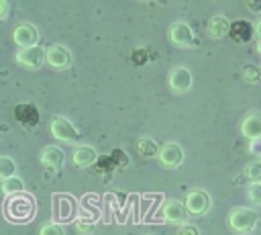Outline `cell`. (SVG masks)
<instances>
[{
    "label": "cell",
    "mask_w": 261,
    "mask_h": 235,
    "mask_svg": "<svg viewBox=\"0 0 261 235\" xmlns=\"http://www.w3.org/2000/svg\"><path fill=\"white\" fill-rule=\"evenodd\" d=\"M47 49V63L53 67V69H67L71 65V53L65 45H49L45 47Z\"/></svg>",
    "instance_id": "11"
},
{
    "label": "cell",
    "mask_w": 261,
    "mask_h": 235,
    "mask_svg": "<svg viewBox=\"0 0 261 235\" xmlns=\"http://www.w3.org/2000/svg\"><path fill=\"white\" fill-rule=\"evenodd\" d=\"M255 49H257V53L261 55V41H257V47H255Z\"/></svg>",
    "instance_id": "35"
},
{
    "label": "cell",
    "mask_w": 261,
    "mask_h": 235,
    "mask_svg": "<svg viewBox=\"0 0 261 235\" xmlns=\"http://www.w3.org/2000/svg\"><path fill=\"white\" fill-rule=\"evenodd\" d=\"M116 166H114V161H112V157H100L98 159V170L100 172H108V170H114Z\"/></svg>",
    "instance_id": "27"
},
{
    "label": "cell",
    "mask_w": 261,
    "mask_h": 235,
    "mask_svg": "<svg viewBox=\"0 0 261 235\" xmlns=\"http://www.w3.org/2000/svg\"><path fill=\"white\" fill-rule=\"evenodd\" d=\"M257 221H259V213L251 206H234L228 213V227L239 235L251 233L255 229Z\"/></svg>",
    "instance_id": "2"
},
{
    "label": "cell",
    "mask_w": 261,
    "mask_h": 235,
    "mask_svg": "<svg viewBox=\"0 0 261 235\" xmlns=\"http://www.w3.org/2000/svg\"><path fill=\"white\" fill-rule=\"evenodd\" d=\"M63 159H65V153L57 145H47L39 153V161H41L43 168H53L55 170V168H59L63 163Z\"/></svg>",
    "instance_id": "16"
},
{
    "label": "cell",
    "mask_w": 261,
    "mask_h": 235,
    "mask_svg": "<svg viewBox=\"0 0 261 235\" xmlns=\"http://www.w3.org/2000/svg\"><path fill=\"white\" fill-rule=\"evenodd\" d=\"M245 6H247L251 12H261V0H257V2H253V0H247V2H245Z\"/></svg>",
    "instance_id": "32"
},
{
    "label": "cell",
    "mask_w": 261,
    "mask_h": 235,
    "mask_svg": "<svg viewBox=\"0 0 261 235\" xmlns=\"http://www.w3.org/2000/svg\"><path fill=\"white\" fill-rule=\"evenodd\" d=\"M159 149H161V145H157L155 139H151V137H139L137 139V151L143 157H157Z\"/></svg>",
    "instance_id": "19"
},
{
    "label": "cell",
    "mask_w": 261,
    "mask_h": 235,
    "mask_svg": "<svg viewBox=\"0 0 261 235\" xmlns=\"http://www.w3.org/2000/svg\"><path fill=\"white\" fill-rule=\"evenodd\" d=\"M245 176H247V180H251V184H259V182H261V161L255 159V161L247 163Z\"/></svg>",
    "instance_id": "23"
},
{
    "label": "cell",
    "mask_w": 261,
    "mask_h": 235,
    "mask_svg": "<svg viewBox=\"0 0 261 235\" xmlns=\"http://www.w3.org/2000/svg\"><path fill=\"white\" fill-rule=\"evenodd\" d=\"M37 215V200L29 192L8 196L4 200V217L10 223H29Z\"/></svg>",
    "instance_id": "1"
},
{
    "label": "cell",
    "mask_w": 261,
    "mask_h": 235,
    "mask_svg": "<svg viewBox=\"0 0 261 235\" xmlns=\"http://www.w3.org/2000/svg\"><path fill=\"white\" fill-rule=\"evenodd\" d=\"M167 82H169V88L173 94H186L192 88V72L184 65H175L169 69Z\"/></svg>",
    "instance_id": "9"
},
{
    "label": "cell",
    "mask_w": 261,
    "mask_h": 235,
    "mask_svg": "<svg viewBox=\"0 0 261 235\" xmlns=\"http://www.w3.org/2000/svg\"><path fill=\"white\" fill-rule=\"evenodd\" d=\"M12 176H16V163H14L12 157L2 155V157H0V180L4 182V180H8V178H12Z\"/></svg>",
    "instance_id": "21"
},
{
    "label": "cell",
    "mask_w": 261,
    "mask_h": 235,
    "mask_svg": "<svg viewBox=\"0 0 261 235\" xmlns=\"http://www.w3.org/2000/svg\"><path fill=\"white\" fill-rule=\"evenodd\" d=\"M110 157H112V161H114L116 168H126L128 166V157H126V153L120 147H114V151L110 153Z\"/></svg>",
    "instance_id": "26"
},
{
    "label": "cell",
    "mask_w": 261,
    "mask_h": 235,
    "mask_svg": "<svg viewBox=\"0 0 261 235\" xmlns=\"http://www.w3.org/2000/svg\"><path fill=\"white\" fill-rule=\"evenodd\" d=\"M71 159L75 168H90L100 159V155L92 145H75V149L71 151Z\"/></svg>",
    "instance_id": "14"
},
{
    "label": "cell",
    "mask_w": 261,
    "mask_h": 235,
    "mask_svg": "<svg viewBox=\"0 0 261 235\" xmlns=\"http://www.w3.org/2000/svg\"><path fill=\"white\" fill-rule=\"evenodd\" d=\"M161 215H163V221L165 223H171V225H184L190 217L188 208L184 202L179 200H167L161 208Z\"/></svg>",
    "instance_id": "12"
},
{
    "label": "cell",
    "mask_w": 261,
    "mask_h": 235,
    "mask_svg": "<svg viewBox=\"0 0 261 235\" xmlns=\"http://www.w3.org/2000/svg\"><path fill=\"white\" fill-rule=\"evenodd\" d=\"M249 151H251V153L261 161V141H253V143L249 145Z\"/></svg>",
    "instance_id": "30"
},
{
    "label": "cell",
    "mask_w": 261,
    "mask_h": 235,
    "mask_svg": "<svg viewBox=\"0 0 261 235\" xmlns=\"http://www.w3.org/2000/svg\"><path fill=\"white\" fill-rule=\"evenodd\" d=\"M247 198L253 206H261V182L259 184H249L247 188Z\"/></svg>",
    "instance_id": "25"
},
{
    "label": "cell",
    "mask_w": 261,
    "mask_h": 235,
    "mask_svg": "<svg viewBox=\"0 0 261 235\" xmlns=\"http://www.w3.org/2000/svg\"><path fill=\"white\" fill-rule=\"evenodd\" d=\"M14 61L27 69H37L47 61V49L45 47H29V49H18L14 55Z\"/></svg>",
    "instance_id": "7"
},
{
    "label": "cell",
    "mask_w": 261,
    "mask_h": 235,
    "mask_svg": "<svg viewBox=\"0 0 261 235\" xmlns=\"http://www.w3.org/2000/svg\"><path fill=\"white\" fill-rule=\"evenodd\" d=\"M14 119L20 123V125H24V127H37L39 125V119H41V114H39V108L35 106V104H29V102H24V104H16V108H14Z\"/></svg>",
    "instance_id": "15"
},
{
    "label": "cell",
    "mask_w": 261,
    "mask_h": 235,
    "mask_svg": "<svg viewBox=\"0 0 261 235\" xmlns=\"http://www.w3.org/2000/svg\"><path fill=\"white\" fill-rule=\"evenodd\" d=\"M39 235H65L63 227L55 221H49V223H43L41 229H39Z\"/></svg>",
    "instance_id": "24"
},
{
    "label": "cell",
    "mask_w": 261,
    "mask_h": 235,
    "mask_svg": "<svg viewBox=\"0 0 261 235\" xmlns=\"http://www.w3.org/2000/svg\"><path fill=\"white\" fill-rule=\"evenodd\" d=\"M243 78L249 84H257L261 80V67H257L255 63H245L243 65Z\"/></svg>",
    "instance_id": "22"
},
{
    "label": "cell",
    "mask_w": 261,
    "mask_h": 235,
    "mask_svg": "<svg viewBox=\"0 0 261 235\" xmlns=\"http://www.w3.org/2000/svg\"><path fill=\"white\" fill-rule=\"evenodd\" d=\"M169 41L175 45V47H196L200 41L198 37L194 35L192 27L184 20H175L171 27H169Z\"/></svg>",
    "instance_id": "5"
},
{
    "label": "cell",
    "mask_w": 261,
    "mask_h": 235,
    "mask_svg": "<svg viewBox=\"0 0 261 235\" xmlns=\"http://www.w3.org/2000/svg\"><path fill=\"white\" fill-rule=\"evenodd\" d=\"M8 10H10V4L6 0H0V18L6 20L8 18Z\"/></svg>",
    "instance_id": "31"
},
{
    "label": "cell",
    "mask_w": 261,
    "mask_h": 235,
    "mask_svg": "<svg viewBox=\"0 0 261 235\" xmlns=\"http://www.w3.org/2000/svg\"><path fill=\"white\" fill-rule=\"evenodd\" d=\"M20 192H24V184H22V180L18 176H12V178H8V180L2 182V194L6 198L8 196H14V194H20Z\"/></svg>",
    "instance_id": "20"
},
{
    "label": "cell",
    "mask_w": 261,
    "mask_h": 235,
    "mask_svg": "<svg viewBox=\"0 0 261 235\" xmlns=\"http://www.w3.org/2000/svg\"><path fill=\"white\" fill-rule=\"evenodd\" d=\"M12 39H14V43H16L20 49L37 47V45H39V31H37V27L29 25V22H22V25L14 27Z\"/></svg>",
    "instance_id": "10"
},
{
    "label": "cell",
    "mask_w": 261,
    "mask_h": 235,
    "mask_svg": "<svg viewBox=\"0 0 261 235\" xmlns=\"http://www.w3.org/2000/svg\"><path fill=\"white\" fill-rule=\"evenodd\" d=\"M241 135L253 143V141H261V112H249L243 121H241Z\"/></svg>",
    "instance_id": "13"
},
{
    "label": "cell",
    "mask_w": 261,
    "mask_h": 235,
    "mask_svg": "<svg viewBox=\"0 0 261 235\" xmlns=\"http://www.w3.org/2000/svg\"><path fill=\"white\" fill-rule=\"evenodd\" d=\"M49 129H51V135L57 139V141H63V143H75L80 139V131L75 129V125L61 116V114H55L49 123Z\"/></svg>",
    "instance_id": "3"
},
{
    "label": "cell",
    "mask_w": 261,
    "mask_h": 235,
    "mask_svg": "<svg viewBox=\"0 0 261 235\" xmlns=\"http://www.w3.org/2000/svg\"><path fill=\"white\" fill-rule=\"evenodd\" d=\"M206 33H208L210 39H222V37H226V35L230 33V22H228V18H226L224 14L212 16V18L208 20V25H206Z\"/></svg>",
    "instance_id": "18"
},
{
    "label": "cell",
    "mask_w": 261,
    "mask_h": 235,
    "mask_svg": "<svg viewBox=\"0 0 261 235\" xmlns=\"http://www.w3.org/2000/svg\"><path fill=\"white\" fill-rule=\"evenodd\" d=\"M179 235H200V233H198V227H184Z\"/></svg>",
    "instance_id": "33"
},
{
    "label": "cell",
    "mask_w": 261,
    "mask_h": 235,
    "mask_svg": "<svg viewBox=\"0 0 261 235\" xmlns=\"http://www.w3.org/2000/svg\"><path fill=\"white\" fill-rule=\"evenodd\" d=\"M75 213V200L71 194H53V219L55 223H67Z\"/></svg>",
    "instance_id": "8"
},
{
    "label": "cell",
    "mask_w": 261,
    "mask_h": 235,
    "mask_svg": "<svg viewBox=\"0 0 261 235\" xmlns=\"http://www.w3.org/2000/svg\"><path fill=\"white\" fill-rule=\"evenodd\" d=\"M145 59H147V51H145V49H137V51L133 53V61H135L137 65H141Z\"/></svg>",
    "instance_id": "29"
},
{
    "label": "cell",
    "mask_w": 261,
    "mask_h": 235,
    "mask_svg": "<svg viewBox=\"0 0 261 235\" xmlns=\"http://www.w3.org/2000/svg\"><path fill=\"white\" fill-rule=\"evenodd\" d=\"M184 204H186V208H188V213H190L192 217H202V215H206V213L210 210L212 200H210V194H208L206 190L194 188V190H190V192L186 194Z\"/></svg>",
    "instance_id": "4"
},
{
    "label": "cell",
    "mask_w": 261,
    "mask_h": 235,
    "mask_svg": "<svg viewBox=\"0 0 261 235\" xmlns=\"http://www.w3.org/2000/svg\"><path fill=\"white\" fill-rule=\"evenodd\" d=\"M255 37H257V41H261V18L255 22Z\"/></svg>",
    "instance_id": "34"
},
{
    "label": "cell",
    "mask_w": 261,
    "mask_h": 235,
    "mask_svg": "<svg viewBox=\"0 0 261 235\" xmlns=\"http://www.w3.org/2000/svg\"><path fill=\"white\" fill-rule=\"evenodd\" d=\"M228 37L237 43H247L255 37V25H251L249 20H234V22H230Z\"/></svg>",
    "instance_id": "17"
},
{
    "label": "cell",
    "mask_w": 261,
    "mask_h": 235,
    "mask_svg": "<svg viewBox=\"0 0 261 235\" xmlns=\"http://www.w3.org/2000/svg\"><path fill=\"white\" fill-rule=\"evenodd\" d=\"M157 159L165 170H175L184 161V147L179 143H175V141H167V143L161 145Z\"/></svg>",
    "instance_id": "6"
},
{
    "label": "cell",
    "mask_w": 261,
    "mask_h": 235,
    "mask_svg": "<svg viewBox=\"0 0 261 235\" xmlns=\"http://www.w3.org/2000/svg\"><path fill=\"white\" fill-rule=\"evenodd\" d=\"M92 227H94L92 223H86V221H82V219H80V221H75V231H77L80 235H82V233H84V235L92 233Z\"/></svg>",
    "instance_id": "28"
}]
</instances>
